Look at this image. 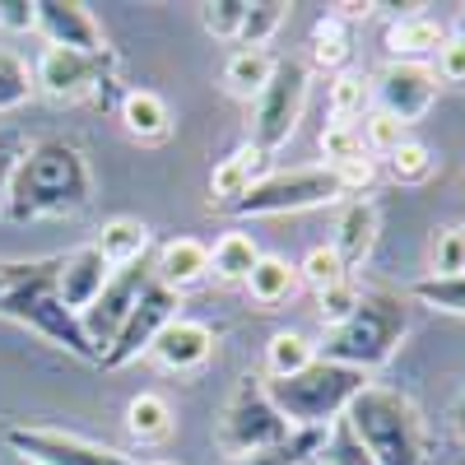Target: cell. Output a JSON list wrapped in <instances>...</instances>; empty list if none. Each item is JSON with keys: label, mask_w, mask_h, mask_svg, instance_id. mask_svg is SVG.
Instances as JSON below:
<instances>
[{"label": "cell", "mask_w": 465, "mask_h": 465, "mask_svg": "<svg viewBox=\"0 0 465 465\" xmlns=\"http://www.w3.org/2000/svg\"><path fill=\"white\" fill-rule=\"evenodd\" d=\"M153 275H159L163 289L182 293L191 284H201L210 275V247L196 242V238H173L163 252H159V265H153Z\"/></svg>", "instance_id": "e0dca14e"}, {"label": "cell", "mask_w": 465, "mask_h": 465, "mask_svg": "<svg viewBox=\"0 0 465 465\" xmlns=\"http://www.w3.org/2000/svg\"><path fill=\"white\" fill-rule=\"evenodd\" d=\"M312 363H317V344L307 340V335H293V331L275 335V340H270V349H265L270 377H293V372L312 368Z\"/></svg>", "instance_id": "83f0119b"}, {"label": "cell", "mask_w": 465, "mask_h": 465, "mask_svg": "<svg viewBox=\"0 0 465 465\" xmlns=\"http://www.w3.org/2000/svg\"><path fill=\"white\" fill-rule=\"evenodd\" d=\"M149 284H153V265H149L144 256L131 261V265H116V270H112V280L103 284V293L94 298V307L80 317L89 344L98 349V359H103V349L116 340V331H122V322L131 317V307L140 302V293H144Z\"/></svg>", "instance_id": "30bf717a"}, {"label": "cell", "mask_w": 465, "mask_h": 465, "mask_svg": "<svg viewBox=\"0 0 465 465\" xmlns=\"http://www.w3.org/2000/svg\"><path fill=\"white\" fill-rule=\"evenodd\" d=\"M126 423H131V433L140 438V442H163L168 433H173V405L163 401V396H153V391H140L135 401H131V410H126Z\"/></svg>", "instance_id": "4316f807"}, {"label": "cell", "mask_w": 465, "mask_h": 465, "mask_svg": "<svg viewBox=\"0 0 465 465\" xmlns=\"http://www.w3.org/2000/svg\"><path fill=\"white\" fill-rule=\"evenodd\" d=\"M33 94H37V84H33L28 61L10 47H0V112H19Z\"/></svg>", "instance_id": "f1b7e54d"}, {"label": "cell", "mask_w": 465, "mask_h": 465, "mask_svg": "<svg viewBox=\"0 0 465 465\" xmlns=\"http://www.w3.org/2000/svg\"><path fill=\"white\" fill-rule=\"evenodd\" d=\"M460 37H465V33H460Z\"/></svg>", "instance_id": "f907efd6"}, {"label": "cell", "mask_w": 465, "mask_h": 465, "mask_svg": "<svg viewBox=\"0 0 465 465\" xmlns=\"http://www.w3.org/2000/svg\"><path fill=\"white\" fill-rule=\"evenodd\" d=\"M372 242H377V205L372 201H354L344 210L340 228H335V256L344 261V270H354V265L368 261Z\"/></svg>", "instance_id": "ffe728a7"}, {"label": "cell", "mask_w": 465, "mask_h": 465, "mask_svg": "<svg viewBox=\"0 0 465 465\" xmlns=\"http://www.w3.org/2000/svg\"><path fill=\"white\" fill-rule=\"evenodd\" d=\"M442 43H447V33L429 15H410V19H396L391 28H386V52H391L396 61H410V65H423L429 56H438Z\"/></svg>", "instance_id": "ac0fdd59"}, {"label": "cell", "mask_w": 465, "mask_h": 465, "mask_svg": "<svg viewBox=\"0 0 465 465\" xmlns=\"http://www.w3.org/2000/svg\"><path fill=\"white\" fill-rule=\"evenodd\" d=\"M405 331H410L405 302H401L396 293L372 289V293L359 298L354 317L326 331V340L317 344V359L359 368V372H372V368H381L386 359L396 354V344L405 340Z\"/></svg>", "instance_id": "3957f363"}, {"label": "cell", "mask_w": 465, "mask_h": 465, "mask_svg": "<svg viewBox=\"0 0 465 465\" xmlns=\"http://www.w3.org/2000/svg\"><path fill=\"white\" fill-rule=\"evenodd\" d=\"M391 173L396 182H429L433 177V149L429 144H419V140H405L396 153H391Z\"/></svg>", "instance_id": "f35d334b"}, {"label": "cell", "mask_w": 465, "mask_h": 465, "mask_svg": "<svg viewBox=\"0 0 465 465\" xmlns=\"http://www.w3.org/2000/svg\"><path fill=\"white\" fill-rule=\"evenodd\" d=\"M5 442L33 465H135L122 451L84 442L61 429H5Z\"/></svg>", "instance_id": "4fadbf2b"}, {"label": "cell", "mask_w": 465, "mask_h": 465, "mask_svg": "<svg viewBox=\"0 0 465 465\" xmlns=\"http://www.w3.org/2000/svg\"><path fill=\"white\" fill-rule=\"evenodd\" d=\"M335 177H340V186H344V196H349V191H359V196H363V191L372 186V159L363 153V159H354V163L335 168Z\"/></svg>", "instance_id": "f6af8a7d"}, {"label": "cell", "mask_w": 465, "mask_h": 465, "mask_svg": "<svg viewBox=\"0 0 465 465\" xmlns=\"http://www.w3.org/2000/svg\"><path fill=\"white\" fill-rule=\"evenodd\" d=\"M149 354L159 359L168 372H191V368L210 363V354H214V331H210L205 322L173 317V322L159 331V340H153Z\"/></svg>", "instance_id": "2e32d148"}, {"label": "cell", "mask_w": 465, "mask_h": 465, "mask_svg": "<svg viewBox=\"0 0 465 465\" xmlns=\"http://www.w3.org/2000/svg\"><path fill=\"white\" fill-rule=\"evenodd\" d=\"M177 307H182V293H173V289H163L159 280H153L144 293H140V302L131 307V317L122 322V331H116V340L103 349V359H98V368H107V372H116V368H126V363H135L140 354H149L153 349V340H159V331L177 317Z\"/></svg>", "instance_id": "9c48e42d"}, {"label": "cell", "mask_w": 465, "mask_h": 465, "mask_svg": "<svg viewBox=\"0 0 465 465\" xmlns=\"http://www.w3.org/2000/svg\"><path fill=\"white\" fill-rule=\"evenodd\" d=\"M270 74H275V61H270L265 52H232L228 65H223V84L228 94H238V98H256L265 84H270Z\"/></svg>", "instance_id": "484cf974"}, {"label": "cell", "mask_w": 465, "mask_h": 465, "mask_svg": "<svg viewBox=\"0 0 465 465\" xmlns=\"http://www.w3.org/2000/svg\"><path fill=\"white\" fill-rule=\"evenodd\" d=\"M284 10H289V5H280V0H261V5H247V19H242V33H238L242 52H261L265 37L284 24Z\"/></svg>", "instance_id": "d6a6232c"}, {"label": "cell", "mask_w": 465, "mask_h": 465, "mask_svg": "<svg viewBox=\"0 0 465 465\" xmlns=\"http://www.w3.org/2000/svg\"><path fill=\"white\" fill-rule=\"evenodd\" d=\"M242 19H247V0H210V5H201V24H205V33L223 37V43H238Z\"/></svg>", "instance_id": "e575fe53"}, {"label": "cell", "mask_w": 465, "mask_h": 465, "mask_svg": "<svg viewBox=\"0 0 465 465\" xmlns=\"http://www.w3.org/2000/svg\"><path fill=\"white\" fill-rule=\"evenodd\" d=\"M89 191H94V177H89V163L80 149L65 140H37L19 149L5 210L19 223L61 219V214H80L89 205Z\"/></svg>", "instance_id": "6da1fadb"}, {"label": "cell", "mask_w": 465, "mask_h": 465, "mask_svg": "<svg viewBox=\"0 0 465 465\" xmlns=\"http://www.w3.org/2000/svg\"><path fill=\"white\" fill-rule=\"evenodd\" d=\"M261 261L256 242L247 232H223V238L210 247V275H219L223 284H247L252 265Z\"/></svg>", "instance_id": "cb8c5ba5"}, {"label": "cell", "mask_w": 465, "mask_h": 465, "mask_svg": "<svg viewBox=\"0 0 465 465\" xmlns=\"http://www.w3.org/2000/svg\"><path fill=\"white\" fill-rule=\"evenodd\" d=\"M302 98H307V65L302 61H275V74H270V84L256 94V112H252V144L265 159L289 144L298 116H302Z\"/></svg>", "instance_id": "ba28073f"}, {"label": "cell", "mask_w": 465, "mask_h": 465, "mask_svg": "<svg viewBox=\"0 0 465 465\" xmlns=\"http://www.w3.org/2000/svg\"><path fill=\"white\" fill-rule=\"evenodd\" d=\"M423 307H438V312H456L465 317V275H429L410 289Z\"/></svg>", "instance_id": "1f68e13d"}, {"label": "cell", "mask_w": 465, "mask_h": 465, "mask_svg": "<svg viewBox=\"0 0 465 465\" xmlns=\"http://www.w3.org/2000/svg\"><path fill=\"white\" fill-rule=\"evenodd\" d=\"M107 280H112V265L103 261V252H98L94 242H89V247H74V252L61 256V265H56V293H61V302L70 307L74 317L89 312Z\"/></svg>", "instance_id": "9a60e30c"}, {"label": "cell", "mask_w": 465, "mask_h": 465, "mask_svg": "<svg viewBox=\"0 0 465 465\" xmlns=\"http://www.w3.org/2000/svg\"><path fill=\"white\" fill-rule=\"evenodd\" d=\"M10 149H19V135L15 131H0V153H10Z\"/></svg>", "instance_id": "7dc6e473"}, {"label": "cell", "mask_w": 465, "mask_h": 465, "mask_svg": "<svg viewBox=\"0 0 465 465\" xmlns=\"http://www.w3.org/2000/svg\"><path fill=\"white\" fill-rule=\"evenodd\" d=\"M349 52H354V43H349L344 19H340V15H326V19L312 28V56H317V65L340 70V65L349 61Z\"/></svg>", "instance_id": "4dcf8cb0"}, {"label": "cell", "mask_w": 465, "mask_h": 465, "mask_svg": "<svg viewBox=\"0 0 465 465\" xmlns=\"http://www.w3.org/2000/svg\"><path fill=\"white\" fill-rule=\"evenodd\" d=\"M122 122L135 140H163L173 131V112L159 94H149V89H131L122 94Z\"/></svg>", "instance_id": "44dd1931"}, {"label": "cell", "mask_w": 465, "mask_h": 465, "mask_svg": "<svg viewBox=\"0 0 465 465\" xmlns=\"http://www.w3.org/2000/svg\"><path fill=\"white\" fill-rule=\"evenodd\" d=\"M153 465H168V460H153Z\"/></svg>", "instance_id": "681fc988"}, {"label": "cell", "mask_w": 465, "mask_h": 465, "mask_svg": "<svg viewBox=\"0 0 465 465\" xmlns=\"http://www.w3.org/2000/svg\"><path fill=\"white\" fill-rule=\"evenodd\" d=\"M0 28L10 33L37 28V0H0Z\"/></svg>", "instance_id": "7bdbcfd3"}, {"label": "cell", "mask_w": 465, "mask_h": 465, "mask_svg": "<svg viewBox=\"0 0 465 465\" xmlns=\"http://www.w3.org/2000/svg\"><path fill=\"white\" fill-rule=\"evenodd\" d=\"M359 298H363V289H359L354 280H340V284H331V289H322V293H317V312H322V322H326V326H340V322L354 317Z\"/></svg>", "instance_id": "74e56055"}, {"label": "cell", "mask_w": 465, "mask_h": 465, "mask_svg": "<svg viewBox=\"0 0 465 465\" xmlns=\"http://www.w3.org/2000/svg\"><path fill=\"white\" fill-rule=\"evenodd\" d=\"M322 153H326V168H344V163L363 159V135H359V126H335V122H326V131H322Z\"/></svg>", "instance_id": "d590c367"}, {"label": "cell", "mask_w": 465, "mask_h": 465, "mask_svg": "<svg viewBox=\"0 0 465 465\" xmlns=\"http://www.w3.org/2000/svg\"><path fill=\"white\" fill-rule=\"evenodd\" d=\"M460 465H465V460H460Z\"/></svg>", "instance_id": "816d5d0a"}, {"label": "cell", "mask_w": 465, "mask_h": 465, "mask_svg": "<svg viewBox=\"0 0 465 465\" xmlns=\"http://www.w3.org/2000/svg\"><path fill=\"white\" fill-rule=\"evenodd\" d=\"M344 419L377 465H429L423 419L414 401L391 391V386H363L354 405L344 410Z\"/></svg>", "instance_id": "7a4b0ae2"}, {"label": "cell", "mask_w": 465, "mask_h": 465, "mask_svg": "<svg viewBox=\"0 0 465 465\" xmlns=\"http://www.w3.org/2000/svg\"><path fill=\"white\" fill-rule=\"evenodd\" d=\"M326 451V429H293L284 442H270L247 456H228V465H317Z\"/></svg>", "instance_id": "d6986e66"}, {"label": "cell", "mask_w": 465, "mask_h": 465, "mask_svg": "<svg viewBox=\"0 0 465 465\" xmlns=\"http://www.w3.org/2000/svg\"><path fill=\"white\" fill-rule=\"evenodd\" d=\"M43 265L47 261H0V298H5L10 289H19L24 280L43 275Z\"/></svg>", "instance_id": "ee69618b"}, {"label": "cell", "mask_w": 465, "mask_h": 465, "mask_svg": "<svg viewBox=\"0 0 465 465\" xmlns=\"http://www.w3.org/2000/svg\"><path fill=\"white\" fill-rule=\"evenodd\" d=\"M261 386L270 405L289 419V429H326L331 419H340L354 405V396L368 386V372L317 359L312 368H302L293 377H265Z\"/></svg>", "instance_id": "277c9868"}, {"label": "cell", "mask_w": 465, "mask_h": 465, "mask_svg": "<svg viewBox=\"0 0 465 465\" xmlns=\"http://www.w3.org/2000/svg\"><path fill=\"white\" fill-rule=\"evenodd\" d=\"M37 28L47 33L52 47L84 52V56L107 52L103 47V28L94 24L89 5H80V0H37Z\"/></svg>", "instance_id": "5bb4252c"}, {"label": "cell", "mask_w": 465, "mask_h": 465, "mask_svg": "<svg viewBox=\"0 0 465 465\" xmlns=\"http://www.w3.org/2000/svg\"><path fill=\"white\" fill-rule=\"evenodd\" d=\"M372 98H377V112L396 116L401 126L419 122L423 112L433 107L438 98V74L429 65H410V61H386L377 74H372Z\"/></svg>", "instance_id": "8fae6325"}, {"label": "cell", "mask_w": 465, "mask_h": 465, "mask_svg": "<svg viewBox=\"0 0 465 465\" xmlns=\"http://www.w3.org/2000/svg\"><path fill=\"white\" fill-rule=\"evenodd\" d=\"M56 265H61V256H52V261L43 265V275L24 280L19 289H10L5 298H0V317L33 326L37 335H47L52 344H61L65 354H74V359L98 363V349L89 344L80 317H74L70 307L61 302V293H56Z\"/></svg>", "instance_id": "5b68a950"}, {"label": "cell", "mask_w": 465, "mask_h": 465, "mask_svg": "<svg viewBox=\"0 0 465 465\" xmlns=\"http://www.w3.org/2000/svg\"><path fill=\"white\" fill-rule=\"evenodd\" d=\"M98 252H103V261L116 270V265H131V261H140L144 252H149V228L140 223V219H112V223H103V232H98V242H94Z\"/></svg>", "instance_id": "603a6c76"}, {"label": "cell", "mask_w": 465, "mask_h": 465, "mask_svg": "<svg viewBox=\"0 0 465 465\" xmlns=\"http://www.w3.org/2000/svg\"><path fill=\"white\" fill-rule=\"evenodd\" d=\"M112 65H116V56H112V52L84 56V52L47 47V52H43V61H37V70H33V84L43 89L47 98H56V103H70V98H80V94H89V89L112 84V80H107Z\"/></svg>", "instance_id": "7c38bea8"}, {"label": "cell", "mask_w": 465, "mask_h": 465, "mask_svg": "<svg viewBox=\"0 0 465 465\" xmlns=\"http://www.w3.org/2000/svg\"><path fill=\"white\" fill-rule=\"evenodd\" d=\"M344 196V186L335 177V168H289V173H265L261 182H252L238 201L219 205L232 219H261V214H298V210H317V205H335Z\"/></svg>", "instance_id": "8992f818"}, {"label": "cell", "mask_w": 465, "mask_h": 465, "mask_svg": "<svg viewBox=\"0 0 465 465\" xmlns=\"http://www.w3.org/2000/svg\"><path fill=\"white\" fill-rule=\"evenodd\" d=\"M456 433H460V438H465V405H460V410H456Z\"/></svg>", "instance_id": "c3c4849f"}, {"label": "cell", "mask_w": 465, "mask_h": 465, "mask_svg": "<svg viewBox=\"0 0 465 465\" xmlns=\"http://www.w3.org/2000/svg\"><path fill=\"white\" fill-rule=\"evenodd\" d=\"M331 465H377L363 442L354 438V429H349V419H335V429H331Z\"/></svg>", "instance_id": "60d3db41"}, {"label": "cell", "mask_w": 465, "mask_h": 465, "mask_svg": "<svg viewBox=\"0 0 465 465\" xmlns=\"http://www.w3.org/2000/svg\"><path fill=\"white\" fill-rule=\"evenodd\" d=\"M368 103H372V89L359 74H335V84H331V122L335 126H359Z\"/></svg>", "instance_id": "f546056e"}, {"label": "cell", "mask_w": 465, "mask_h": 465, "mask_svg": "<svg viewBox=\"0 0 465 465\" xmlns=\"http://www.w3.org/2000/svg\"><path fill=\"white\" fill-rule=\"evenodd\" d=\"M15 163H19V149L0 153V210H5V196H10V177H15Z\"/></svg>", "instance_id": "bcb514c9"}, {"label": "cell", "mask_w": 465, "mask_h": 465, "mask_svg": "<svg viewBox=\"0 0 465 465\" xmlns=\"http://www.w3.org/2000/svg\"><path fill=\"white\" fill-rule=\"evenodd\" d=\"M293 429L289 419L270 405L261 377H242L232 401L223 405V419H219V447L228 456H247V451H261L270 442H284Z\"/></svg>", "instance_id": "52a82bcc"}, {"label": "cell", "mask_w": 465, "mask_h": 465, "mask_svg": "<svg viewBox=\"0 0 465 465\" xmlns=\"http://www.w3.org/2000/svg\"><path fill=\"white\" fill-rule=\"evenodd\" d=\"M359 135H363V153H386V159L405 144V126L396 122V116H386V112H372Z\"/></svg>", "instance_id": "8d00e7d4"}, {"label": "cell", "mask_w": 465, "mask_h": 465, "mask_svg": "<svg viewBox=\"0 0 465 465\" xmlns=\"http://www.w3.org/2000/svg\"><path fill=\"white\" fill-rule=\"evenodd\" d=\"M298 280H307V284L322 293V289L349 280V270H344V261L335 256V247H312V252L302 256V265H298Z\"/></svg>", "instance_id": "836d02e7"}, {"label": "cell", "mask_w": 465, "mask_h": 465, "mask_svg": "<svg viewBox=\"0 0 465 465\" xmlns=\"http://www.w3.org/2000/svg\"><path fill=\"white\" fill-rule=\"evenodd\" d=\"M433 275H465V228H438Z\"/></svg>", "instance_id": "ab89813d"}, {"label": "cell", "mask_w": 465, "mask_h": 465, "mask_svg": "<svg viewBox=\"0 0 465 465\" xmlns=\"http://www.w3.org/2000/svg\"><path fill=\"white\" fill-rule=\"evenodd\" d=\"M293 289H298V265H289L284 256H265L261 252V261L252 265V275H247V293L270 307V302L293 298Z\"/></svg>", "instance_id": "d4e9b609"}, {"label": "cell", "mask_w": 465, "mask_h": 465, "mask_svg": "<svg viewBox=\"0 0 465 465\" xmlns=\"http://www.w3.org/2000/svg\"><path fill=\"white\" fill-rule=\"evenodd\" d=\"M438 80L442 84H465V37H447L438 52Z\"/></svg>", "instance_id": "b9f144b4"}, {"label": "cell", "mask_w": 465, "mask_h": 465, "mask_svg": "<svg viewBox=\"0 0 465 465\" xmlns=\"http://www.w3.org/2000/svg\"><path fill=\"white\" fill-rule=\"evenodd\" d=\"M265 153L256 149V144H247L242 153H232V159H223L214 173H210V191H214V205H228V201H238L242 191L252 186V182H261L265 173Z\"/></svg>", "instance_id": "7402d4cb"}]
</instances>
